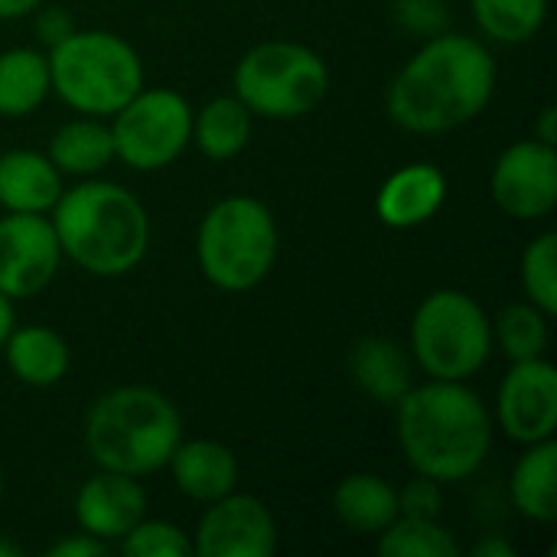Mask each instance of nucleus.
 <instances>
[{"instance_id":"obj_26","label":"nucleus","mask_w":557,"mask_h":557,"mask_svg":"<svg viewBox=\"0 0 557 557\" xmlns=\"http://www.w3.org/2000/svg\"><path fill=\"white\" fill-rule=\"evenodd\" d=\"M470 13L490 42L522 46L542 33L548 20V0H470Z\"/></svg>"},{"instance_id":"obj_33","label":"nucleus","mask_w":557,"mask_h":557,"mask_svg":"<svg viewBox=\"0 0 557 557\" xmlns=\"http://www.w3.org/2000/svg\"><path fill=\"white\" fill-rule=\"evenodd\" d=\"M111 552V545H104V542H98V539H91V535H85V532H75V535H69V539H59L46 555L49 557H98V555H108Z\"/></svg>"},{"instance_id":"obj_30","label":"nucleus","mask_w":557,"mask_h":557,"mask_svg":"<svg viewBox=\"0 0 557 557\" xmlns=\"http://www.w3.org/2000/svg\"><path fill=\"white\" fill-rule=\"evenodd\" d=\"M395 23L428 39L450 29V7L447 0H395Z\"/></svg>"},{"instance_id":"obj_17","label":"nucleus","mask_w":557,"mask_h":557,"mask_svg":"<svg viewBox=\"0 0 557 557\" xmlns=\"http://www.w3.org/2000/svg\"><path fill=\"white\" fill-rule=\"evenodd\" d=\"M349 379L366 398L395 408L414 385V359L392 336H362L349 349Z\"/></svg>"},{"instance_id":"obj_8","label":"nucleus","mask_w":557,"mask_h":557,"mask_svg":"<svg viewBox=\"0 0 557 557\" xmlns=\"http://www.w3.org/2000/svg\"><path fill=\"white\" fill-rule=\"evenodd\" d=\"M326 91L330 65L317 49L294 39L251 46L232 72V95L264 121H297L317 111Z\"/></svg>"},{"instance_id":"obj_28","label":"nucleus","mask_w":557,"mask_h":557,"mask_svg":"<svg viewBox=\"0 0 557 557\" xmlns=\"http://www.w3.org/2000/svg\"><path fill=\"white\" fill-rule=\"evenodd\" d=\"M519 281L525 290V300H532L548 317L557 313V235L548 228L535 235L519 261Z\"/></svg>"},{"instance_id":"obj_24","label":"nucleus","mask_w":557,"mask_h":557,"mask_svg":"<svg viewBox=\"0 0 557 557\" xmlns=\"http://www.w3.org/2000/svg\"><path fill=\"white\" fill-rule=\"evenodd\" d=\"M52 95L49 59L36 46L0 52V117H26Z\"/></svg>"},{"instance_id":"obj_36","label":"nucleus","mask_w":557,"mask_h":557,"mask_svg":"<svg viewBox=\"0 0 557 557\" xmlns=\"http://www.w3.org/2000/svg\"><path fill=\"white\" fill-rule=\"evenodd\" d=\"M46 0H0V23H10V20H23L29 16L36 7H42Z\"/></svg>"},{"instance_id":"obj_7","label":"nucleus","mask_w":557,"mask_h":557,"mask_svg":"<svg viewBox=\"0 0 557 557\" xmlns=\"http://www.w3.org/2000/svg\"><path fill=\"white\" fill-rule=\"evenodd\" d=\"M408 352L428 379L470 382L493 359V320L483 304L457 287L431 290L411 317Z\"/></svg>"},{"instance_id":"obj_10","label":"nucleus","mask_w":557,"mask_h":557,"mask_svg":"<svg viewBox=\"0 0 557 557\" xmlns=\"http://www.w3.org/2000/svg\"><path fill=\"white\" fill-rule=\"evenodd\" d=\"M490 196L499 212L519 222L548 219L557 206V150L535 137L509 144L490 173Z\"/></svg>"},{"instance_id":"obj_5","label":"nucleus","mask_w":557,"mask_h":557,"mask_svg":"<svg viewBox=\"0 0 557 557\" xmlns=\"http://www.w3.org/2000/svg\"><path fill=\"white\" fill-rule=\"evenodd\" d=\"M52 95L88 117H111L144 88L140 52L111 29H72L46 49Z\"/></svg>"},{"instance_id":"obj_4","label":"nucleus","mask_w":557,"mask_h":557,"mask_svg":"<svg viewBox=\"0 0 557 557\" xmlns=\"http://www.w3.org/2000/svg\"><path fill=\"white\" fill-rule=\"evenodd\" d=\"M183 441L180 408L150 385H117L85 411V450L98 470L150 476Z\"/></svg>"},{"instance_id":"obj_11","label":"nucleus","mask_w":557,"mask_h":557,"mask_svg":"<svg viewBox=\"0 0 557 557\" xmlns=\"http://www.w3.org/2000/svg\"><path fill=\"white\" fill-rule=\"evenodd\" d=\"M62 261L49 215L7 212L0 219V294L10 300L42 294L55 281Z\"/></svg>"},{"instance_id":"obj_37","label":"nucleus","mask_w":557,"mask_h":557,"mask_svg":"<svg viewBox=\"0 0 557 557\" xmlns=\"http://www.w3.org/2000/svg\"><path fill=\"white\" fill-rule=\"evenodd\" d=\"M16 326V310H13V300L7 294H0V346L7 343L10 330Z\"/></svg>"},{"instance_id":"obj_12","label":"nucleus","mask_w":557,"mask_h":557,"mask_svg":"<svg viewBox=\"0 0 557 557\" xmlns=\"http://www.w3.org/2000/svg\"><path fill=\"white\" fill-rule=\"evenodd\" d=\"M493 424L516 444H539L557 431V369L542 359L512 362L496 388Z\"/></svg>"},{"instance_id":"obj_3","label":"nucleus","mask_w":557,"mask_h":557,"mask_svg":"<svg viewBox=\"0 0 557 557\" xmlns=\"http://www.w3.org/2000/svg\"><path fill=\"white\" fill-rule=\"evenodd\" d=\"M62 258L91 277H124L150 251V212L114 180L85 176L49 212Z\"/></svg>"},{"instance_id":"obj_35","label":"nucleus","mask_w":557,"mask_h":557,"mask_svg":"<svg viewBox=\"0 0 557 557\" xmlns=\"http://www.w3.org/2000/svg\"><path fill=\"white\" fill-rule=\"evenodd\" d=\"M532 137H535V140H542V144H552V147H555V140H557V108L555 104H545V108L539 111V121H535V131H532Z\"/></svg>"},{"instance_id":"obj_18","label":"nucleus","mask_w":557,"mask_h":557,"mask_svg":"<svg viewBox=\"0 0 557 557\" xmlns=\"http://www.w3.org/2000/svg\"><path fill=\"white\" fill-rule=\"evenodd\" d=\"M336 522L359 539H379L398 519V486L379 473H349L333 490Z\"/></svg>"},{"instance_id":"obj_25","label":"nucleus","mask_w":557,"mask_h":557,"mask_svg":"<svg viewBox=\"0 0 557 557\" xmlns=\"http://www.w3.org/2000/svg\"><path fill=\"white\" fill-rule=\"evenodd\" d=\"M493 320V349H499L509 362L542 359L552 339V317L539 310L532 300L506 304Z\"/></svg>"},{"instance_id":"obj_38","label":"nucleus","mask_w":557,"mask_h":557,"mask_svg":"<svg viewBox=\"0 0 557 557\" xmlns=\"http://www.w3.org/2000/svg\"><path fill=\"white\" fill-rule=\"evenodd\" d=\"M23 555V548L16 545V542H10V539H3L0 535V557H20Z\"/></svg>"},{"instance_id":"obj_29","label":"nucleus","mask_w":557,"mask_h":557,"mask_svg":"<svg viewBox=\"0 0 557 557\" xmlns=\"http://www.w3.org/2000/svg\"><path fill=\"white\" fill-rule=\"evenodd\" d=\"M117 548L127 557H189L193 555V535H186L180 525L163 519H140Z\"/></svg>"},{"instance_id":"obj_13","label":"nucleus","mask_w":557,"mask_h":557,"mask_svg":"<svg viewBox=\"0 0 557 557\" xmlns=\"http://www.w3.org/2000/svg\"><path fill=\"white\" fill-rule=\"evenodd\" d=\"M193 552L199 557H271L277 552V519L251 493H228L206 506Z\"/></svg>"},{"instance_id":"obj_1","label":"nucleus","mask_w":557,"mask_h":557,"mask_svg":"<svg viewBox=\"0 0 557 557\" xmlns=\"http://www.w3.org/2000/svg\"><path fill=\"white\" fill-rule=\"evenodd\" d=\"M499 82L493 49L480 36L444 29L398 69L388 85L385 111L408 134H447L476 121Z\"/></svg>"},{"instance_id":"obj_2","label":"nucleus","mask_w":557,"mask_h":557,"mask_svg":"<svg viewBox=\"0 0 557 557\" xmlns=\"http://www.w3.org/2000/svg\"><path fill=\"white\" fill-rule=\"evenodd\" d=\"M398 447L418 476L441 486L476 476L493 450V411L467 382L428 379L395 405Z\"/></svg>"},{"instance_id":"obj_21","label":"nucleus","mask_w":557,"mask_h":557,"mask_svg":"<svg viewBox=\"0 0 557 557\" xmlns=\"http://www.w3.org/2000/svg\"><path fill=\"white\" fill-rule=\"evenodd\" d=\"M509 499L516 512L535 525L557 519V444L555 437L525 444L509 476Z\"/></svg>"},{"instance_id":"obj_31","label":"nucleus","mask_w":557,"mask_h":557,"mask_svg":"<svg viewBox=\"0 0 557 557\" xmlns=\"http://www.w3.org/2000/svg\"><path fill=\"white\" fill-rule=\"evenodd\" d=\"M444 512V486L431 476H411L398 490V516L411 519H441Z\"/></svg>"},{"instance_id":"obj_16","label":"nucleus","mask_w":557,"mask_h":557,"mask_svg":"<svg viewBox=\"0 0 557 557\" xmlns=\"http://www.w3.org/2000/svg\"><path fill=\"white\" fill-rule=\"evenodd\" d=\"M166 467H170L176 490L186 499L202 503V506L235 493L238 476H242L235 450L225 447L222 441H212V437L180 441Z\"/></svg>"},{"instance_id":"obj_34","label":"nucleus","mask_w":557,"mask_h":557,"mask_svg":"<svg viewBox=\"0 0 557 557\" xmlns=\"http://www.w3.org/2000/svg\"><path fill=\"white\" fill-rule=\"evenodd\" d=\"M470 555L473 557H516V545H512V542H506L503 535H486V539H480V542L470 548Z\"/></svg>"},{"instance_id":"obj_19","label":"nucleus","mask_w":557,"mask_h":557,"mask_svg":"<svg viewBox=\"0 0 557 557\" xmlns=\"http://www.w3.org/2000/svg\"><path fill=\"white\" fill-rule=\"evenodd\" d=\"M7 369L13 372L16 382L29 388H52L69 375L72 352L62 333L52 326L33 323V326H13L7 343L0 346Z\"/></svg>"},{"instance_id":"obj_32","label":"nucleus","mask_w":557,"mask_h":557,"mask_svg":"<svg viewBox=\"0 0 557 557\" xmlns=\"http://www.w3.org/2000/svg\"><path fill=\"white\" fill-rule=\"evenodd\" d=\"M29 16H33V33H36V39L46 49H52L55 42H62L72 29H78L75 20H72V13L65 7H36Z\"/></svg>"},{"instance_id":"obj_39","label":"nucleus","mask_w":557,"mask_h":557,"mask_svg":"<svg viewBox=\"0 0 557 557\" xmlns=\"http://www.w3.org/2000/svg\"><path fill=\"white\" fill-rule=\"evenodd\" d=\"M3 490H7V480H3V463H0V503H3Z\"/></svg>"},{"instance_id":"obj_15","label":"nucleus","mask_w":557,"mask_h":557,"mask_svg":"<svg viewBox=\"0 0 557 557\" xmlns=\"http://www.w3.org/2000/svg\"><path fill=\"white\" fill-rule=\"evenodd\" d=\"M447 202V173L437 163L414 160L398 166L375 193V215L382 225L411 232L428 225Z\"/></svg>"},{"instance_id":"obj_14","label":"nucleus","mask_w":557,"mask_h":557,"mask_svg":"<svg viewBox=\"0 0 557 557\" xmlns=\"http://www.w3.org/2000/svg\"><path fill=\"white\" fill-rule=\"evenodd\" d=\"M72 512L78 532L114 548L147 516V493L137 476L98 470L78 486Z\"/></svg>"},{"instance_id":"obj_22","label":"nucleus","mask_w":557,"mask_h":557,"mask_svg":"<svg viewBox=\"0 0 557 557\" xmlns=\"http://www.w3.org/2000/svg\"><path fill=\"white\" fill-rule=\"evenodd\" d=\"M46 157L55 163V170L62 176H82L85 180V176L104 173L114 163V140H111L108 121L88 117V114L65 121L49 137Z\"/></svg>"},{"instance_id":"obj_23","label":"nucleus","mask_w":557,"mask_h":557,"mask_svg":"<svg viewBox=\"0 0 557 557\" xmlns=\"http://www.w3.org/2000/svg\"><path fill=\"white\" fill-rule=\"evenodd\" d=\"M251 127L255 114L235 95L209 98L199 111H193V144L202 157L215 163L235 160L248 147Z\"/></svg>"},{"instance_id":"obj_9","label":"nucleus","mask_w":557,"mask_h":557,"mask_svg":"<svg viewBox=\"0 0 557 557\" xmlns=\"http://www.w3.org/2000/svg\"><path fill=\"white\" fill-rule=\"evenodd\" d=\"M114 160L137 173L166 170L193 144V104L176 88H140L111 117Z\"/></svg>"},{"instance_id":"obj_20","label":"nucleus","mask_w":557,"mask_h":557,"mask_svg":"<svg viewBox=\"0 0 557 557\" xmlns=\"http://www.w3.org/2000/svg\"><path fill=\"white\" fill-rule=\"evenodd\" d=\"M62 173L39 150H7L0 157V206L3 212L49 215L62 196Z\"/></svg>"},{"instance_id":"obj_6","label":"nucleus","mask_w":557,"mask_h":557,"mask_svg":"<svg viewBox=\"0 0 557 557\" xmlns=\"http://www.w3.org/2000/svg\"><path fill=\"white\" fill-rule=\"evenodd\" d=\"M277 219L258 196L242 193L219 199L196 228L199 271L225 294H245L264 284L277 264Z\"/></svg>"},{"instance_id":"obj_27","label":"nucleus","mask_w":557,"mask_h":557,"mask_svg":"<svg viewBox=\"0 0 557 557\" xmlns=\"http://www.w3.org/2000/svg\"><path fill=\"white\" fill-rule=\"evenodd\" d=\"M375 548L382 557H457L460 545L441 519H411L398 516L379 539Z\"/></svg>"}]
</instances>
